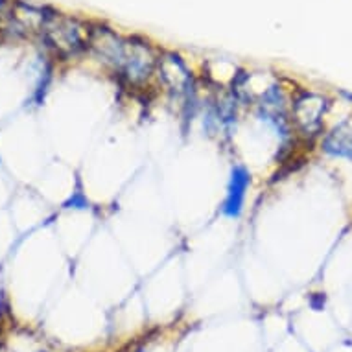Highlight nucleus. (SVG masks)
<instances>
[{"instance_id": "nucleus-8", "label": "nucleus", "mask_w": 352, "mask_h": 352, "mask_svg": "<svg viewBox=\"0 0 352 352\" xmlns=\"http://www.w3.org/2000/svg\"><path fill=\"white\" fill-rule=\"evenodd\" d=\"M323 151L332 157L352 161V120L341 122L323 139Z\"/></svg>"}, {"instance_id": "nucleus-2", "label": "nucleus", "mask_w": 352, "mask_h": 352, "mask_svg": "<svg viewBox=\"0 0 352 352\" xmlns=\"http://www.w3.org/2000/svg\"><path fill=\"white\" fill-rule=\"evenodd\" d=\"M43 41L50 50L61 58H72L89 48L91 26L70 15L54 13L47 26L41 32Z\"/></svg>"}, {"instance_id": "nucleus-3", "label": "nucleus", "mask_w": 352, "mask_h": 352, "mask_svg": "<svg viewBox=\"0 0 352 352\" xmlns=\"http://www.w3.org/2000/svg\"><path fill=\"white\" fill-rule=\"evenodd\" d=\"M330 109V100L314 91H300L292 102V124L306 139H316L323 131L324 116Z\"/></svg>"}, {"instance_id": "nucleus-1", "label": "nucleus", "mask_w": 352, "mask_h": 352, "mask_svg": "<svg viewBox=\"0 0 352 352\" xmlns=\"http://www.w3.org/2000/svg\"><path fill=\"white\" fill-rule=\"evenodd\" d=\"M89 48L102 63L129 85H142L155 74V50L142 39L124 37L107 26H91Z\"/></svg>"}, {"instance_id": "nucleus-7", "label": "nucleus", "mask_w": 352, "mask_h": 352, "mask_svg": "<svg viewBox=\"0 0 352 352\" xmlns=\"http://www.w3.org/2000/svg\"><path fill=\"white\" fill-rule=\"evenodd\" d=\"M251 186V173L243 164H234L231 170V179L227 185L226 199L221 203V214L227 218H238L243 210L245 194Z\"/></svg>"}, {"instance_id": "nucleus-4", "label": "nucleus", "mask_w": 352, "mask_h": 352, "mask_svg": "<svg viewBox=\"0 0 352 352\" xmlns=\"http://www.w3.org/2000/svg\"><path fill=\"white\" fill-rule=\"evenodd\" d=\"M157 74L168 91L177 98H194V78L179 54L164 52L157 59Z\"/></svg>"}, {"instance_id": "nucleus-6", "label": "nucleus", "mask_w": 352, "mask_h": 352, "mask_svg": "<svg viewBox=\"0 0 352 352\" xmlns=\"http://www.w3.org/2000/svg\"><path fill=\"white\" fill-rule=\"evenodd\" d=\"M54 13L48 8L34 6L23 0H17L12 6V13H10V23L15 34L19 35H30L34 32H43V28L47 26Z\"/></svg>"}, {"instance_id": "nucleus-9", "label": "nucleus", "mask_w": 352, "mask_h": 352, "mask_svg": "<svg viewBox=\"0 0 352 352\" xmlns=\"http://www.w3.org/2000/svg\"><path fill=\"white\" fill-rule=\"evenodd\" d=\"M4 8H6V0H0V13L4 12Z\"/></svg>"}, {"instance_id": "nucleus-5", "label": "nucleus", "mask_w": 352, "mask_h": 352, "mask_svg": "<svg viewBox=\"0 0 352 352\" xmlns=\"http://www.w3.org/2000/svg\"><path fill=\"white\" fill-rule=\"evenodd\" d=\"M258 116L260 120L267 122L270 126L275 127L283 139L289 137V113L286 107V96L283 89L278 85L267 87L258 100Z\"/></svg>"}]
</instances>
